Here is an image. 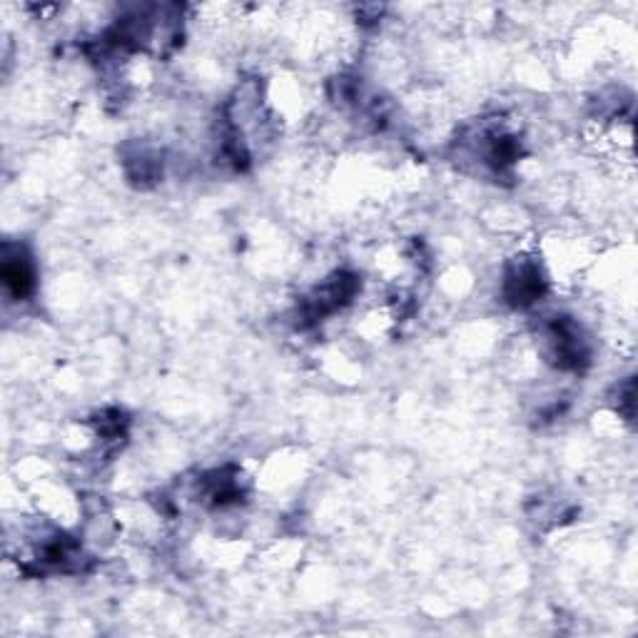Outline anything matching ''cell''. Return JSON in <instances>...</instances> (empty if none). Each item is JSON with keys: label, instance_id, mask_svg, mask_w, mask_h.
<instances>
[{"label": "cell", "instance_id": "6da1fadb", "mask_svg": "<svg viewBox=\"0 0 638 638\" xmlns=\"http://www.w3.org/2000/svg\"><path fill=\"white\" fill-rule=\"evenodd\" d=\"M3 288L13 302H25L35 292V264L23 247H6L3 252Z\"/></svg>", "mask_w": 638, "mask_h": 638}]
</instances>
